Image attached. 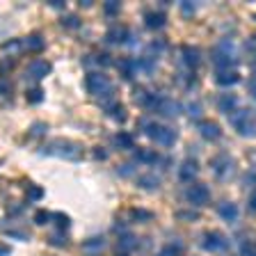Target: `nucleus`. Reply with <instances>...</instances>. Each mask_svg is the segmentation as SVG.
<instances>
[{"instance_id":"1","label":"nucleus","mask_w":256,"mask_h":256,"mask_svg":"<svg viewBox=\"0 0 256 256\" xmlns=\"http://www.w3.org/2000/svg\"><path fill=\"white\" fill-rule=\"evenodd\" d=\"M87 90H90V94L94 96V98H98V101L103 103V106H110V101L114 103V85H112V80L108 78V76L98 74V71H92V74H87Z\"/></svg>"},{"instance_id":"2","label":"nucleus","mask_w":256,"mask_h":256,"mask_svg":"<svg viewBox=\"0 0 256 256\" xmlns=\"http://www.w3.org/2000/svg\"><path fill=\"white\" fill-rule=\"evenodd\" d=\"M213 62L220 71L234 69V64L238 62V48L231 39H222L218 46L213 48Z\"/></svg>"},{"instance_id":"3","label":"nucleus","mask_w":256,"mask_h":256,"mask_svg":"<svg viewBox=\"0 0 256 256\" xmlns=\"http://www.w3.org/2000/svg\"><path fill=\"white\" fill-rule=\"evenodd\" d=\"M142 128H144V135H149L160 146H172V144L176 142V130L170 126H160V124H156V122L142 119Z\"/></svg>"},{"instance_id":"4","label":"nucleus","mask_w":256,"mask_h":256,"mask_svg":"<svg viewBox=\"0 0 256 256\" xmlns=\"http://www.w3.org/2000/svg\"><path fill=\"white\" fill-rule=\"evenodd\" d=\"M231 124L238 130V135H242V138H256V117H254V112H250L247 108L236 110L231 114Z\"/></svg>"},{"instance_id":"5","label":"nucleus","mask_w":256,"mask_h":256,"mask_svg":"<svg viewBox=\"0 0 256 256\" xmlns=\"http://www.w3.org/2000/svg\"><path fill=\"white\" fill-rule=\"evenodd\" d=\"M46 154L50 156H60V158H66V160H78L82 156L80 146L76 142H69V140H55L53 144L46 146Z\"/></svg>"},{"instance_id":"6","label":"nucleus","mask_w":256,"mask_h":256,"mask_svg":"<svg viewBox=\"0 0 256 256\" xmlns=\"http://www.w3.org/2000/svg\"><path fill=\"white\" fill-rule=\"evenodd\" d=\"M210 167H213V172H215L218 178H229V176L234 174L236 162L229 154H218L213 160H210Z\"/></svg>"},{"instance_id":"7","label":"nucleus","mask_w":256,"mask_h":256,"mask_svg":"<svg viewBox=\"0 0 256 256\" xmlns=\"http://www.w3.org/2000/svg\"><path fill=\"white\" fill-rule=\"evenodd\" d=\"M186 197L192 206L199 208V206H206L208 204V199H210V190H208L204 183H192V186L186 190Z\"/></svg>"},{"instance_id":"8","label":"nucleus","mask_w":256,"mask_h":256,"mask_svg":"<svg viewBox=\"0 0 256 256\" xmlns=\"http://www.w3.org/2000/svg\"><path fill=\"white\" fill-rule=\"evenodd\" d=\"M202 247L208 252H220L229 247V240H226L224 234H220V231H208V234L202 236Z\"/></svg>"},{"instance_id":"9","label":"nucleus","mask_w":256,"mask_h":256,"mask_svg":"<svg viewBox=\"0 0 256 256\" xmlns=\"http://www.w3.org/2000/svg\"><path fill=\"white\" fill-rule=\"evenodd\" d=\"M50 62H46V60H32L30 66H28V78H46L48 74H50Z\"/></svg>"},{"instance_id":"10","label":"nucleus","mask_w":256,"mask_h":256,"mask_svg":"<svg viewBox=\"0 0 256 256\" xmlns=\"http://www.w3.org/2000/svg\"><path fill=\"white\" fill-rule=\"evenodd\" d=\"M181 55H183L186 66H190V69H197L199 64H202V50H199L197 46H183Z\"/></svg>"},{"instance_id":"11","label":"nucleus","mask_w":256,"mask_h":256,"mask_svg":"<svg viewBox=\"0 0 256 256\" xmlns=\"http://www.w3.org/2000/svg\"><path fill=\"white\" fill-rule=\"evenodd\" d=\"M106 39H108V44H126L130 39V30L124 26H114L112 30H108Z\"/></svg>"},{"instance_id":"12","label":"nucleus","mask_w":256,"mask_h":256,"mask_svg":"<svg viewBox=\"0 0 256 256\" xmlns=\"http://www.w3.org/2000/svg\"><path fill=\"white\" fill-rule=\"evenodd\" d=\"M160 114H165V117H178L183 112V106L181 103H176L174 98H162L160 101V108H158Z\"/></svg>"},{"instance_id":"13","label":"nucleus","mask_w":256,"mask_h":256,"mask_svg":"<svg viewBox=\"0 0 256 256\" xmlns=\"http://www.w3.org/2000/svg\"><path fill=\"white\" fill-rule=\"evenodd\" d=\"M103 247H106V240H103L101 236H96V238H90L82 242V252H85L87 256H98L103 252Z\"/></svg>"},{"instance_id":"14","label":"nucleus","mask_w":256,"mask_h":256,"mask_svg":"<svg viewBox=\"0 0 256 256\" xmlns=\"http://www.w3.org/2000/svg\"><path fill=\"white\" fill-rule=\"evenodd\" d=\"M144 23H146L149 30H160V28H165L167 16H165V12H149V14L144 16Z\"/></svg>"},{"instance_id":"15","label":"nucleus","mask_w":256,"mask_h":256,"mask_svg":"<svg viewBox=\"0 0 256 256\" xmlns=\"http://www.w3.org/2000/svg\"><path fill=\"white\" fill-rule=\"evenodd\" d=\"M199 133H202L204 140H218L222 135V128L215 122H202L199 124Z\"/></svg>"},{"instance_id":"16","label":"nucleus","mask_w":256,"mask_h":256,"mask_svg":"<svg viewBox=\"0 0 256 256\" xmlns=\"http://www.w3.org/2000/svg\"><path fill=\"white\" fill-rule=\"evenodd\" d=\"M197 174H199V165L194 160H186L181 165V170H178V178H181V181H194Z\"/></svg>"},{"instance_id":"17","label":"nucleus","mask_w":256,"mask_h":256,"mask_svg":"<svg viewBox=\"0 0 256 256\" xmlns=\"http://www.w3.org/2000/svg\"><path fill=\"white\" fill-rule=\"evenodd\" d=\"M218 215L222 220H226V222H236L238 220V206L231 202H222L218 206Z\"/></svg>"},{"instance_id":"18","label":"nucleus","mask_w":256,"mask_h":256,"mask_svg":"<svg viewBox=\"0 0 256 256\" xmlns=\"http://www.w3.org/2000/svg\"><path fill=\"white\" fill-rule=\"evenodd\" d=\"M215 80H218V85L229 87V85H236V82H238V80H240V74H238L236 69H224V71H218Z\"/></svg>"},{"instance_id":"19","label":"nucleus","mask_w":256,"mask_h":256,"mask_svg":"<svg viewBox=\"0 0 256 256\" xmlns=\"http://www.w3.org/2000/svg\"><path fill=\"white\" fill-rule=\"evenodd\" d=\"M220 110L222 112H226V114H234L236 110H238V106H240V101H238V96L236 94H222V98H220Z\"/></svg>"},{"instance_id":"20","label":"nucleus","mask_w":256,"mask_h":256,"mask_svg":"<svg viewBox=\"0 0 256 256\" xmlns=\"http://www.w3.org/2000/svg\"><path fill=\"white\" fill-rule=\"evenodd\" d=\"M117 66H119V71H122V76H124L126 80H133V78H135V71H138V62H133L130 58L119 60Z\"/></svg>"},{"instance_id":"21","label":"nucleus","mask_w":256,"mask_h":256,"mask_svg":"<svg viewBox=\"0 0 256 256\" xmlns=\"http://www.w3.org/2000/svg\"><path fill=\"white\" fill-rule=\"evenodd\" d=\"M23 48H26V50H32V53H37V50L44 48V37L42 34H30V37L23 39Z\"/></svg>"},{"instance_id":"22","label":"nucleus","mask_w":256,"mask_h":256,"mask_svg":"<svg viewBox=\"0 0 256 256\" xmlns=\"http://www.w3.org/2000/svg\"><path fill=\"white\" fill-rule=\"evenodd\" d=\"M114 144H117L119 149H133L135 138L130 133H126V130H122V133L114 135Z\"/></svg>"},{"instance_id":"23","label":"nucleus","mask_w":256,"mask_h":256,"mask_svg":"<svg viewBox=\"0 0 256 256\" xmlns=\"http://www.w3.org/2000/svg\"><path fill=\"white\" fill-rule=\"evenodd\" d=\"M117 247L122 252H130V250H135V247H138V238H135L133 234H126V236H122V240L117 242Z\"/></svg>"},{"instance_id":"24","label":"nucleus","mask_w":256,"mask_h":256,"mask_svg":"<svg viewBox=\"0 0 256 256\" xmlns=\"http://www.w3.org/2000/svg\"><path fill=\"white\" fill-rule=\"evenodd\" d=\"M158 183H160V178L158 176H154V174H146V176H142L138 181V186L142 188V190H156L158 188Z\"/></svg>"},{"instance_id":"25","label":"nucleus","mask_w":256,"mask_h":256,"mask_svg":"<svg viewBox=\"0 0 256 256\" xmlns=\"http://www.w3.org/2000/svg\"><path fill=\"white\" fill-rule=\"evenodd\" d=\"M138 69H142L144 74H154L156 71V58L149 55V58H140L138 60Z\"/></svg>"},{"instance_id":"26","label":"nucleus","mask_w":256,"mask_h":256,"mask_svg":"<svg viewBox=\"0 0 256 256\" xmlns=\"http://www.w3.org/2000/svg\"><path fill=\"white\" fill-rule=\"evenodd\" d=\"M108 117H112L114 122H124L126 114H124V108L119 103H112V106H108Z\"/></svg>"},{"instance_id":"27","label":"nucleus","mask_w":256,"mask_h":256,"mask_svg":"<svg viewBox=\"0 0 256 256\" xmlns=\"http://www.w3.org/2000/svg\"><path fill=\"white\" fill-rule=\"evenodd\" d=\"M26 197H28V202H39V199L44 197V188H39V186H28V188H26Z\"/></svg>"},{"instance_id":"28","label":"nucleus","mask_w":256,"mask_h":256,"mask_svg":"<svg viewBox=\"0 0 256 256\" xmlns=\"http://www.w3.org/2000/svg\"><path fill=\"white\" fill-rule=\"evenodd\" d=\"M28 103H42L44 101V90L42 87H34V90H30L28 92Z\"/></svg>"},{"instance_id":"29","label":"nucleus","mask_w":256,"mask_h":256,"mask_svg":"<svg viewBox=\"0 0 256 256\" xmlns=\"http://www.w3.org/2000/svg\"><path fill=\"white\" fill-rule=\"evenodd\" d=\"M186 112H188V117L197 119L199 114H202V103H197V101H192V103H186Z\"/></svg>"},{"instance_id":"30","label":"nucleus","mask_w":256,"mask_h":256,"mask_svg":"<svg viewBox=\"0 0 256 256\" xmlns=\"http://www.w3.org/2000/svg\"><path fill=\"white\" fill-rule=\"evenodd\" d=\"M240 252H242V256H256V240H245L240 245Z\"/></svg>"},{"instance_id":"31","label":"nucleus","mask_w":256,"mask_h":256,"mask_svg":"<svg viewBox=\"0 0 256 256\" xmlns=\"http://www.w3.org/2000/svg\"><path fill=\"white\" fill-rule=\"evenodd\" d=\"M138 160H142V162H156L158 156H156L154 151H149V149H140L138 151Z\"/></svg>"},{"instance_id":"32","label":"nucleus","mask_w":256,"mask_h":256,"mask_svg":"<svg viewBox=\"0 0 256 256\" xmlns=\"http://www.w3.org/2000/svg\"><path fill=\"white\" fill-rule=\"evenodd\" d=\"M119 10H122V5H119L117 0H108L106 5H103V12H106L108 16H114V14H119Z\"/></svg>"},{"instance_id":"33","label":"nucleus","mask_w":256,"mask_h":256,"mask_svg":"<svg viewBox=\"0 0 256 256\" xmlns=\"http://www.w3.org/2000/svg\"><path fill=\"white\" fill-rule=\"evenodd\" d=\"M130 215H133L135 220H140V222H149V220L154 218V213H149V210H140V208L130 210Z\"/></svg>"},{"instance_id":"34","label":"nucleus","mask_w":256,"mask_h":256,"mask_svg":"<svg viewBox=\"0 0 256 256\" xmlns=\"http://www.w3.org/2000/svg\"><path fill=\"white\" fill-rule=\"evenodd\" d=\"M55 224H58L60 229H69V215H64V213H55L53 215Z\"/></svg>"},{"instance_id":"35","label":"nucleus","mask_w":256,"mask_h":256,"mask_svg":"<svg viewBox=\"0 0 256 256\" xmlns=\"http://www.w3.org/2000/svg\"><path fill=\"white\" fill-rule=\"evenodd\" d=\"M158 256H181V245L176 242V245H170V247H165V250L160 252Z\"/></svg>"},{"instance_id":"36","label":"nucleus","mask_w":256,"mask_h":256,"mask_svg":"<svg viewBox=\"0 0 256 256\" xmlns=\"http://www.w3.org/2000/svg\"><path fill=\"white\" fill-rule=\"evenodd\" d=\"M53 218L50 213H46V210H39L37 215H34V224H39V226H44V224H48V220Z\"/></svg>"},{"instance_id":"37","label":"nucleus","mask_w":256,"mask_h":256,"mask_svg":"<svg viewBox=\"0 0 256 256\" xmlns=\"http://www.w3.org/2000/svg\"><path fill=\"white\" fill-rule=\"evenodd\" d=\"M181 12H183L186 16H192L194 12H197V2H183V5H181Z\"/></svg>"},{"instance_id":"38","label":"nucleus","mask_w":256,"mask_h":256,"mask_svg":"<svg viewBox=\"0 0 256 256\" xmlns=\"http://www.w3.org/2000/svg\"><path fill=\"white\" fill-rule=\"evenodd\" d=\"M62 26L64 28H78L80 26V18H78V16H66V18L62 21Z\"/></svg>"},{"instance_id":"39","label":"nucleus","mask_w":256,"mask_h":256,"mask_svg":"<svg viewBox=\"0 0 256 256\" xmlns=\"http://www.w3.org/2000/svg\"><path fill=\"white\" fill-rule=\"evenodd\" d=\"M50 245H60V247H64V245H66V238H64V236L53 234V236H50Z\"/></svg>"},{"instance_id":"40","label":"nucleus","mask_w":256,"mask_h":256,"mask_svg":"<svg viewBox=\"0 0 256 256\" xmlns=\"http://www.w3.org/2000/svg\"><path fill=\"white\" fill-rule=\"evenodd\" d=\"M119 174L122 176H133L135 174V165H122L119 167Z\"/></svg>"},{"instance_id":"41","label":"nucleus","mask_w":256,"mask_h":256,"mask_svg":"<svg viewBox=\"0 0 256 256\" xmlns=\"http://www.w3.org/2000/svg\"><path fill=\"white\" fill-rule=\"evenodd\" d=\"M199 215L197 213H192V210H181L178 213V220H197Z\"/></svg>"},{"instance_id":"42","label":"nucleus","mask_w":256,"mask_h":256,"mask_svg":"<svg viewBox=\"0 0 256 256\" xmlns=\"http://www.w3.org/2000/svg\"><path fill=\"white\" fill-rule=\"evenodd\" d=\"M46 133V124H34L32 126V135H44Z\"/></svg>"},{"instance_id":"43","label":"nucleus","mask_w":256,"mask_h":256,"mask_svg":"<svg viewBox=\"0 0 256 256\" xmlns=\"http://www.w3.org/2000/svg\"><path fill=\"white\" fill-rule=\"evenodd\" d=\"M10 92H12L10 80H0V94H10Z\"/></svg>"},{"instance_id":"44","label":"nucleus","mask_w":256,"mask_h":256,"mask_svg":"<svg viewBox=\"0 0 256 256\" xmlns=\"http://www.w3.org/2000/svg\"><path fill=\"white\" fill-rule=\"evenodd\" d=\"M12 254V250L7 245H2V242H0V256H10Z\"/></svg>"},{"instance_id":"45","label":"nucleus","mask_w":256,"mask_h":256,"mask_svg":"<svg viewBox=\"0 0 256 256\" xmlns=\"http://www.w3.org/2000/svg\"><path fill=\"white\" fill-rule=\"evenodd\" d=\"M250 208L256 213V192H252V197H250Z\"/></svg>"},{"instance_id":"46","label":"nucleus","mask_w":256,"mask_h":256,"mask_svg":"<svg viewBox=\"0 0 256 256\" xmlns=\"http://www.w3.org/2000/svg\"><path fill=\"white\" fill-rule=\"evenodd\" d=\"M50 7H55V10H62L64 2H62V0H50Z\"/></svg>"},{"instance_id":"47","label":"nucleus","mask_w":256,"mask_h":256,"mask_svg":"<svg viewBox=\"0 0 256 256\" xmlns=\"http://www.w3.org/2000/svg\"><path fill=\"white\" fill-rule=\"evenodd\" d=\"M250 90H252V94H254V101H256V80H254V82H252V85H250Z\"/></svg>"}]
</instances>
